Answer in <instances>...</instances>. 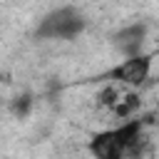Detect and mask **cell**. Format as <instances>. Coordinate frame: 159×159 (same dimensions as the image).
I'll return each mask as SVG.
<instances>
[{
	"mask_svg": "<svg viewBox=\"0 0 159 159\" xmlns=\"http://www.w3.org/2000/svg\"><path fill=\"white\" fill-rule=\"evenodd\" d=\"M87 149L94 159H124V152H127L117 129H104V132L92 134Z\"/></svg>",
	"mask_w": 159,
	"mask_h": 159,
	"instance_id": "cell-3",
	"label": "cell"
},
{
	"mask_svg": "<svg viewBox=\"0 0 159 159\" xmlns=\"http://www.w3.org/2000/svg\"><path fill=\"white\" fill-rule=\"evenodd\" d=\"M157 80H159V77H157Z\"/></svg>",
	"mask_w": 159,
	"mask_h": 159,
	"instance_id": "cell-8",
	"label": "cell"
},
{
	"mask_svg": "<svg viewBox=\"0 0 159 159\" xmlns=\"http://www.w3.org/2000/svg\"><path fill=\"white\" fill-rule=\"evenodd\" d=\"M117 102H119V89H117L114 84H107V87L97 94V104H99V107H109V109H114Z\"/></svg>",
	"mask_w": 159,
	"mask_h": 159,
	"instance_id": "cell-7",
	"label": "cell"
},
{
	"mask_svg": "<svg viewBox=\"0 0 159 159\" xmlns=\"http://www.w3.org/2000/svg\"><path fill=\"white\" fill-rule=\"evenodd\" d=\"M112 40H114V45L119 47V52H124L127 57H137V55H142V45H144V40H147V25H144V22L127 25V27H122Z\"/></svg>",
	"mask_w": 159,
	"mask_h": 159,
	"instance_id": "cell-4",
	"label": "cell"
},
{
	"mask_svg": "<svg viewBox=\"0 0 159 159\" xmlns=\"http://www.w3.org/2000/svg\"><path fill=\"white\" fill-rule=\"evenodd\" d=\"M139 104H142L139 94H137V92H129V94H124V97L114 104V114H117L119 119H127V117H132V114L139 109Z\"/></svg>",
	"mask_w": 159,
	"mask_h": 159,
	"instance_id": "cell-5",
	"label": "cell"
},
{
	"mask_svg": "<svg viewBox=\"0 0 159 159\" xmlns=\"http://www.w3.org/2000/svg\"><path fill=\"white\" fill-rule=\"evenodd\" d=\"M84 25H87L84 15L77 7L65 5V7H57V10L47 12L40 20L35 35L40 40H75L84 30Z\"/></svg>",
	"mask_w": 159,
	"mask_h": 159,
	"instance_id": "cell-1",
	"label": "cell"
},
{
	"mask_svg": "<svg viewBox=\"0 0 159 159\" xmlns=\"http://www.w3.org/2000/svg\"><path fill=\"white\" fill-rule=\"evenodd\" d=\"M30 109H32V94H17L12 102H10V112L17 117V119H25L27 114H30Z\"/></svg>",
	"mask_w": 159,
	"mask_h": 159,
	"instance_id": "cell-6",
	"label": "cell"
},
{
	"mask_svg": "<svg viewBox=\"0 0 159 159\" xmlns=\"http://www.w3.org/2000/svg\"><path fill=\"white\" fill-rule=\"evenodd\" d=\"M152 75V55H137V57H127L124 62H119L117 67H112L104 77L107 80H114V82H122V84H132V87H139L149 80Z\"/></svg>",
	"mask_w": 159,
	"mask_h": 159,
	"instance_id": "cell-2",
	"label": "cell"
}]
</instances>
